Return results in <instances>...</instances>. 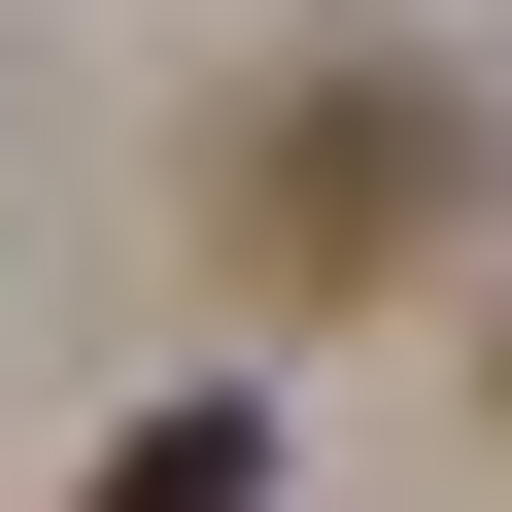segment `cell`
<instances>
[{"instance_id": "cell-2", "label": "cell", "mask_w": 512, "mask_h": 512, "mask_svg": "<svg viewBox=\"0 0 512 512\" xmlns=\"http://www.w3.org/2000/svg\"><path fill=\"white\" fill-rule=\"evenodd\" d=\"M103 512H274V410H137V444H103Z\"/></svg>"}, {"instance_id": "cell-1", "label": "cell", "mask_w": 512, "mask_h": 512, "mask_svg": "<svg viewBox=\"0 0 512 512\" xmlns=\"http://www.w3.org/2000/svg\"><path fill=\"white\" fill-rule=\"evenodd\" d=\"M444 205H478V103H444V69H308L274 137H239V274H274V308H308V274H410Z\"/></svg>"}]
</instances>
